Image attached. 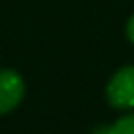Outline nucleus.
Listing matches in <instances>:
<instances>
[{"label": "nucleus", "instance_id": "f257e3e1", "mask_svg": "<svg viewBox=\"0 0 134 134\" xmlns=\"http://www.w3.org/2000/svg\"><path fill=\"white\" fill-rule=\"evenodd\" d=\"M105 97L110 107L118 110L134 108V66H121L108 79L105 88Z\"/></svg>", "mask_w": 134, "mask_h": 134}, {"label": "nucleus", "instance_id": "f03ea898", "mask_svg": "<svg viewBox=\"0 0 134 134\" xmlns=\"http://www.w3.org/2000/svg\"><path fill=\"white\" fill-rule=\"evenodd\" d=\"M26 94L24 79L15 70H0V116L17 108Z\"/></svg>", "mask_w": 134, "mask_h": 134}, {"label": "nucleus", "instance_id": "7ed1b4c3", "mask_svg": "<svg viewBox=\"0 0 134 134\" xmlns=\"http://www.w3.org/2000/svg\"><path fill=\"white\" fill-rule=\"evenodd\" d=\"M112 127V134H134V112L116 119Z\"/></svg>", "mask_w": 134, "mask_h": 134}, {"label": "nucleus", "instance_id": "20e7f679", "mask_svg": "<svg viewBox=\"0 0 134 134\" xmlns=\"http://www.w3.org/2000/svg\"><path fill=\"white\" fill-rule=\"evenodd\" d=\"M127 37H129V41L134 44V15L127 20Z\"/></svg>", "mask_w": 134, "mask_h": 134}, {"label": "nucleus", "instance_id": "39448f33", "mask_svg": "<svg viewBox=\"0 0 134 134\" xmlns=\"http://www.w3.org/2000/svg\"><path fill=\"white\" fill-rule=\"evenodd\" d=\"M90 134H112V127L110 125H97Z\"/></svg>", "mask_w": 134, "mask_h": 134}]
</instances>
